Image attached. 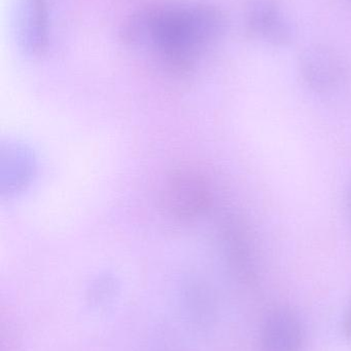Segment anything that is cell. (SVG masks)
Segmentation results:
<instances>
[{"mask_svg": "<svg viewBox=\"0 0 351 351\" xmlns=\"http://www.w3.org/2000/svg\"><path fill=\"white\" fill-rule=\"evenodd\" d=\"M344 333L346 337L351 340V308L348 311L344 319Z\"/></svg>", "mask_w": 351, "mask_h": 351, "instance_id": "52a82bcc", "label": "cell"}, {"mask_svg": "<svg viewBox=\"0 0 351 351\" xmlns=\"http://www.w3.org/2000/svg\"><path fill=\"white\" fill-rule=\"evenodd\" d=\"M303 77L313 90L327 93L339 88L346 78V61L327 45L308 47L301 58Z\"/></svg>", "mask_w": 351, "mask_h": 351, "instance_id": "7a4b0ae2", "label": "cell"}, {"mask_svg": "<svg viewBox=\"0 0 351 351\" xmlns=\"http://www.w3.org/2000/svg\"><path fill=\"white\" fill-rule=\"evenodd\" d=\"M226 18L205 3L164 4L134 14L124 29L129 45L154 51L175 71H189L220 40Z\"/></svg>", "mask_w": 351, "mask_h": 351, "instance_id": "6da1fadb", "label": "cell"}, {"mask_svg": "<svg viewBox=\"0 0 351 351\" xmlns=\"http://www.w3.org/2000/svg\"><path fill=\"white\" fill-rule=\"evenodd\" d=\"M247 25L255 36L273 45H286L294 39L293 23L278 0H251Z\"/></svg>", "mask_w": 351, "mask_h": 351, "instance_id": "3957f363", "label": "cell"}, {"mask_svg": "<svg viewBox=\"0 0 351 351\" xmlns=\"http://www.w3.org/2000/svg\"><path fill=\"white\" fill-rule=\"evenodd\" d=\"M303 340L304 334L298 317L282 309L270 315L264 325L261 351H301Z\"/></svg>", "mask_w": 351, "mask_h": 351, "instance_id": "277c9868", "label": "cell"}, {"mask_svg": "<svg viewBox=\"0 0 351 351\" xmlns=\"http://www.w3.org/2000/svg\"><path fill=\"white\" fill-rule=\"evenodd\" d=\"M23 43L27 51L41 55L49 43L47 0H24L22 12Z\"/></svg>", "mask_w": 351, "mask_h": 351, "instance_id": "8992f818", "label": "cell"}, {"mask_svg": "<svg viewBox=\"0 0 351 351\" xmlns=\"http://www.w3.org/2000/svg\"><path fill=\"white\" fill-rule=\"evenodd\" d=\"M169 208L181 218L199 215L208 206V193L199 178L181 174L173 178L167 193Z\"/></svg>", "mask_w": 351, "mask_h": 351, "instance_id": "5b68a950", "label": "cell"}]
</instances>
